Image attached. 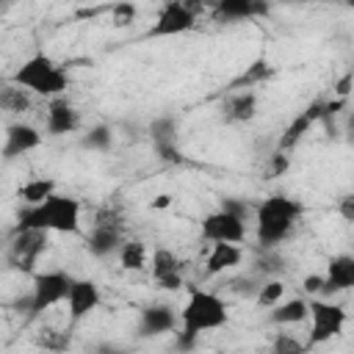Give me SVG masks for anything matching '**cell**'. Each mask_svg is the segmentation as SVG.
<instances>
[{
	"label": "cell",
	"instance_id": "1",
	"mask_svg": "<svg viewBox=\"0 0 354 354\" xmlns=\"http://www.w3.org/2000/svg\"><path fill=\"white\" fill-rule=\"evenodd\" d=\"M83 205L77 196L72 194H61L55 191L53 196H47L39 205H22L19 216H17V227H36V230H47V232H64V235H77L83 230Z\"/></svg>",
	"mask_w": 354,
	"mask_h": 354
},
{
	"label": "cell",
	"instance_id": "2",
	"mask_svg": "<svg viewBox=\"0 0 354 354\" xmlns=\"http://www.w3.org/2000/svg\"><path fill=\"white\" fill-rule=\"evenodd\" d=\"M301 202L288 194H271L254 205V238L263 249H277L299 224Z\"/></svg>",
	"mask_w": 354,
	"mask_h": 354
},
{
	"label": "cell",
	"instance_id": "3",
	"mask_svg": "<svg viewBox=\"0 0 354 354\" xmlns=\"http://www.w3.org/2000/svg\"><path fill=\"white\" fill-rule=\"evenodd\" d=\"M227 321H230V310H227V301L218 293L205 290V288H191L188 290V299L180 310V332L199 337L205 332L227 326Z\"/></svg>",
	"mask_w": 354,
	"mask_h": 354
},
{
	"label": "cell",
	"instance_id": "4",
	"mask_svg": "<svg viewBox=\"0 0 354 354\" xmlns=\"http://www.w3.org/2000/svg\"><path fill=\"white\" fill-rule=\"evenodd\" d=\"M11 80L22 88H28L30 94H39V97H61L66 88H69V75L61 64H55L50 55L44 53H36L30 55L28 61H22L17 66V72L11 75Z\"/></svg>",
	"mask_w": 354,
	"mask_h": 354
},
{
	"label": "cell",
	"instance_id": "5",
	"mask_svg": "<svg viewBox=\"0 0 354 354\" xmlns=\"http://www.w3.org/2000/svg\"><path fill=\"white\" fill-rule=\"evenodd\" d=\"M50 246V232L47 230H36V227H17L14 238L6 246V266L11 271H22L30 274L33 266L39 263V257L47 252Z\"/></svg>",
	"mask_w": 354,
	"mask_h": 354
},
{
	"label": "cell",
	"instance_id": "6",
	"mask_svg": "<svg viewBox=\"0 0 354 354\" xmlns=\"http://www.w3.org/2000/svg\"><path fill=\"white\" fill-rule=\"evenodd\" d=\"M75 285V277L69 271L61 268H50V271H36L33 274V285H30V315H41L44 310L61 304L69 299V290Z\"/></svg>",
	"mask_w": 354,
	"mask_h": 354
},
{
	"label": "cell",
	"instance_id": "7",
	"mask_svg": "<svg viewBox=\"0 0 354 354\" xmlns=\"http://www.w3.org/2000/svg\"><path fill=\"white\" fill-rule=\"evenodd\" d=\"M346 310L324 296H313L310 299V335H307V346H321L329 343L332 337H337L346 326Z\"/></svg>",
	"mask_w": 354,
	"mask_h": 354
},
{
	"label": "cell",
	"instance_id": "8",
	"mask_svg": "<svg viewBox=\"0 0 354 354\" xmlns=\"http://www.w3.org/2000/svg\"><path fill=\"white\" fill-rule=\"evenodd\" d=\"M199 235L202 241H210V243H218V241H227V243H243L246 238V221L224 207L207 213L202 221H199Z\"/></svg>",
	"mask_w": 354,
	"mask_h": 354
},
{
	"label": "cell",
	"instance_id": "9",
	"mask_svg": "<svg viewBox=\"0 0 354 354\" xmlns=\"http://www.w3.org/2000/svg\"><path fill=\"white\" fill-rule=\"evenodd\" d=\"M196 22V8L185 0H166L155 17V25L149 28V36H180L188 33Z\"/></svg>",
	"mask_w": 354,
	"mask_h": 354
},
{
	"label": "cell",
	"instance_id": "10",
	"mask_svg": "<svg viewBox=\"0 0 354 354\" xmlns=\"http://www.w3.org/2000/svg\"><path fill=\"white\" fill-rule=\"evenodd\" d=\"M122 246V227L113 213H105L94 221L91 232L86 235V249L94 257H111Z\"/></svg>",
	"mask_w": 354,
	"mask_h": 354
},
{
	"label": "cell",
	"instance_id": "11",
	"mask_svg": "<svg viewBox=\"0 0 354 354\" xmlns=\"http://www.w3.org/2000/svg\"><path fill=\"white\" fill-rule=\"evenodd\" d=\"M100 285L94 279H75L72 290H69V299H66V315H69V324H80L83 318H88L97 307H100Z\"/></svg>",
	"mask_w": 354,
	"mask_h": 354
},
{
	"label": "cell",
	"instance_id": "12",
	"mask_svg": "<svg viewBox=\"0 0 354 354\" xmlns=\"http://www.w3.org/2000/svg\"><path fill=\"white\" fill-rule=\"evenodd\" d=\"M324 111H326V102H324V100H315V102L307 105L301 113H296V116L288 122V127L282 130V136H279V141H277V149L290 152V149L310 133V127H313L315 122H324Z\"/></svg>",
	"mask_w": 354,
	"mask_h": 354
},
{
	"label": "cell",
	"instance_id": "13",
	"mask_svg": "<svg viewBox=\"0 0 354 354\" xmlns=\"http://www.w3.org/2000/svg\"><path fill=\"white\" fill-rule=\"evenodd\" d=\"M80 127V113L77 108L61 94V97H53L50 105H47V113H44V130L47 136H66V133H75Z\"/></svg>",
	"mask_w": 354,
	"mask_h": 354
},
{
	"label": "cell",
	"instance_id": "14",
	"mask_svg": "<svg viewBox=\"0 0 354 354\" xmlns=\"http://www.w3.org/2000/svg\"><path fill=\"white\" fill-rule=\"evenodd\" d=\"M180 324V313L171 304H147L138 315V335L141 337H158L171 332Z\"/></svg>",
	"mask_w": 354,
	"mask_h": 354
},
{
	"label": "cell",
	"instance_id": "15",
	"mask_svg": "<svg viewBox=\"0 0 354 354\" xmlns=\"http://www.w3.org/2000/svg\"><path fill=\"white\" fill-rule=\"evenodd\" d=\"M41 147V133L28 124V122H14L6 127V141H3V158L14 160L19 155H28Z\"/></svg>",
	"mask_w": 354,
	"mask_h": 354
},
{
	"label": "cell",
	"instance_id": "16",
	"mask_svg": "<svg viewBox=\"0 0 354 354\" xmlns=\"http://www.w3.org/2000/svg\"><path fill=\"white\" fill-rule=\"evenodd\" d=\"M149 268H152V279L160 290H180L183 288L180 260L171 249H155V254L149 260Z\"/></svg>",
	"mask_w": 354,
	"mask_h": 354
},
{
	"label": "cell",
	"instance_id": "17",
	"mask_svg": "<svg viewBox=\"0 0 354 354\" xmlns=\"http://www.w3.org/2000/svg\"><path fill=\"white\" fill-rule=\"evenodd\" d=\"M326 285H324V299L332 293H343L354 288V254H332L326 260Z\"/></svg>",
	"mask_w": 354,
	"mask_h": 354
},
{
	"label": "cell",
	"instance_id": "18",
	"mask_svg": "<svg viewBox=\"0 0 354 354\" xmlns=\"http://www.w3.org/2000/svg\"><path fill=\"white\" fill-rule=\"evenodd\" d=\"M268 14L266 0H216L213 3V17L218 22H243V19H257Z\"/></svg>",
	"mask_w": 354,
	"mask_h": 354
},
{
	"label": "cell",
	"instance_id": "19",
	"mask_svg": "<svg viewBox=\"0 0 354 354\" xmlns=\"http://www.w3.org/2000/svg\"><path fill=\"white\" fill-rule=\"evenodd\" d=\"M310 318V299L304 296H296V299H288V301H279L277 307L268 310V321L274 326H296L301 321Z\"/></svg>",
	"mask_w": 354,
	"mask_h": 354
},
{
	"label": "cell",
	"instance_id": "20",
	"mask_svg": "<svg viewBox=\"0 0 354 354\" xmlns=\"http://www.w3.org/2000/svg\"><path fill=\"white\" fill-rule=\"evenodd\" d=\"M243 260V249L238 243H227V241H218L210 246L207 252V260H205V271L213 277V274H221V271H230L235 266H241Z\"/></svg>",
	"mask_w": 354,
	"mask_h": 354
},
{
	"label": "cell",
	"instance_id": "21",
	"mask_svg": "<svg viewBox=\"0 0 354 354\" xmlns=\"http://www.w3.org/2000/svg\"><path fill=\"white\" fill-rule=\"evenodd\" d=\"M257 116V94L252 88L246 91H235L227 102H224V119L227 122H238V124H246Z\"/></svg>",
	"mask_w": 354,
	"mask_h": 354
},
{
	"label": "cell",
	"instance_id": "22",
	"mask_svg": "<svg viewBox=\"0 0 354 354\" xmlns=\"http://www.w3.org/2000/svg\"><path fill=\"white\" fill-rule=\"evenodd\" d=\"M55 191H58V185H55L53 177H33V180H28V183L19 185L17 196L22 199V205H39L47 196H53Z\"/></svg>",
	"mask_w": 354,
	"mask_h": 354
},
{
	"label": "cell",
	"instance_id": "23",
	"mask_svg": "<svg viewBox=\"0 0 354 354\" xmlns=\"http://www.w3.org/2000/svg\"><path fill=\"white\" fill-rule=\"evenodd\" d=\"M119 263L124 271H144L147 263H149V252H147V243L133 238V241H122L119 246Z\"/></svg>",
	"mask_w": 354,
	"mask_h": 354
},
{
	"label": "cell",
	"instance_id": "24",
	"mask_svg": "<svg viewBox=\"0 0 354 354\" xmlns=\"http://www.w3.org/2000/svg\"><path fill=\"white\" fill-rule=\"evenodd\" d=\"M0 105H3V111H8V113H25V111L30 108V91L22 88V86H17V83L11 80V83H6L3 91H0Z\"/></svg>",
	"mask_w": 354,
	"mask_h": 354
},
{
	"label": "cell",
	"instance_id": "25",
	"mask_svg": "<svg viewBox=\"0 0 354 354\" xmlns=\"http://www.w3.org/2000/svg\"><path fill=\"white\" fill-rule=\"evenodd\" d=\"M252 271L263 279H271V277H279L285 271V260L274 252V249H263L260 246V254L252 260Z\"/></svg>",
	"mask_w": 354,
	"mask_h": 354
},
{
	"label": "cell",
	"instance_id": "26",
	"mask_svg": "<svg viewBox=\"0 0 354 354\" xmlns=\"http://www.w3.org/2000/svg\"><path fill=\"white\" fill-rule=\"evenodd\" d=\"M149 136H152V144L160 147V144H177V119L169 116V113H160L152 119L149 124Z\"/></svg>",
	"mask_w": 354,
	"mask_h": 354
},
{
	"label": "cell",
	"instance_id": "27",
	"mask_svg": "<svg viewBox=\"0 0 354 354\" xmlns=\"http://www.w3.org/2000/svg\"><path fill=\"white\" fill-rule=\"evenodd\" d=\"M113 144V130L111 124H94L80 136V147L94 149V152H108Z\"/></svg>",
	"mask_w": 354,
	"mask_h": 354
},
{
	"label": "cell",
	"instance_id": "28",
	"mask_svg": "<svg viewBox=\"0 0 354 354\" xmlns=\"http://www.w3.org/2000/svg\"><path fill=\"white\" fill-rule=\"evenodd\" d=\"M282 299H285V282H282L279 277H271V279H266V282L260 285V290H257V296H254V304L271 310V307H277Z\"/></svg>",
	"mask_w": 354,
	"mask_h": 354
},
{
	"label": "cell",
	"instance_id": "29",
	"mask_svg": "<svg viewBox=\"0 0 354 354\" xmlns=\"http://www.w3.org/2000/svg\"><path fill=\"white\" fill-rule=\"evenodd\" d=\"M136 17H138V8L130 0H119L111 6V25L113 28H127L136 22Z\"/></svg>",
	"mask_w": 354,
	"mask_h": 354
},
{
	"label": "cell",
	"instance_id": "30",
	"mask_svg": "<svg viewBox=\"0 0 354 354\" xmlns=\"http://www.w3.org/2000/svg\"><path fill=\"white\" fill-rule=\"evenodd\" d=\"M271 72H274V69H271V64H268L266 58H257V61H254V64L246 69V75H243L238 83H243V86L249 88V86H257V83H263V80H266Z\"/></svg>",
	"mask_w": 354,
	"mask_h": 354
},
{
	"label": "cell",
	"instance_id": "31",
	"mask_svg": "<svg viewBox=\"0 0 354 354\" xmlns=\"http://www.w3.org/2000/svg\"><path fill=\"white\" fill-rule=\"evenodd\" d=\"M271 348H274L277 354H293V351H301V348H304V343H301V340H296L290 332H277V335H274V340H271Z\"/></svg>",
	"mask_w": 354,
	"mask_h": 354
},
{
	"label": "cell",
	"instance_id": "32",
	"mask_svg": "<svg viewBox=\"0 0 354 354\" xmlns=\"http://www.w3.org/2000/svg\"><path fill=\"white\" fill-rule=\"evenodd\" d=\"M218 207H224V210H230V213L241 216L243 221H249V216H254V205H249L246 199H238V196H227Z\"/></svg>",
	"mask_w": 354,
	"mask_h": 354
},
{
	"label": "cell",
	"instance_id": "33",
	"mask_svg": "<svg viewBox=\"0 0 354 354\" xmlns=\"http://www.w3.org/2000/svg\"><path fill=\"white\" fill-rule=\"evenodd\" d=\"M290 169V155L285 152V149H277L271 158H268V174L271 177H279V174H285Z\"/></svg>",
	"mask_w": 354,
	"mask_h": 354
},
{
	"label": "cell",
	"instance_id": "34",
	"mask_svg": "<svg viewBox=\"0 0 354 354\" xmlns=\"http://www.w3.org/2000/svg\"><path fill=\"white\" fill-rule=\"evenodd\" d=\"M324 285H326V277L324 274H310V277H304L301 279V290H304V296H324Z\"/></svg>",
	"mask_w": 354,
	"mask_h": 354
},
{
	"label": "cell",
	"instance_id": "35",
	"mask_svg": "<svg viewBox=\"0 0 354 354\" xmlns=\"http://www.w3.org/2000/svg\"><path fill=\"white\" fill-rule=\"evenodd\" d=\"M337 216H340L343 221L354 224V191H348V194H343V196L337 199Z\"/></svg>",
	"mask_w": 354,
	"mask_h": 354
},
{
	"label": "cell",
	"instance_id": "36",
	"mask_svg": "<svg viewBox=\"0 0 354 354\" xmlns=\"http://www.w3.org/2000/svg\"><path fill=\"white\" fill-rule=\"evenodd\" d=\"M39 343L47 348H64V346H69V335L66 332H50V335H41Z\"/></svg>",
	"mask_w": 354,
	"mask_h": 354
},
{
	"label": "cell",
	"instance_id": "37",
	"mask_svg": "<svg viewBox=\"0 0 354 354\" xmlns=\"http://www.w3.org/2000/svg\"><path fill=\"white\" fill-rule=\"evenodd\" d=\"M351 83H354V75H346L343 80H337V83H335V97H348Z\"/></svg>",
	"mask_w": 354,
	"mask_h": 354
},
{
	"label": "cell",
	"instance_id": "38",
	"mask_svg": "<svg viewBox=\"0 0 354 354\" xmlns=\"http://www.w3.org/2000/svg\"><path fill=\"white\" fill-rule=\"evenodd\" d=\"M169 205H171V196H169V194H160V196L152 202L155 210H163V207H169Z\"/></svg>",
	"mask_w": 354,
	"mask_h": 354
},
{
	"label": "cell",
	"instance_id": "39",
	"mask_svg": "<svg viewBox=\"0 0 354 354\" xmlns=\"http://www.w3.org/2000/svg\"><path fill=\"white\" fill-rule=\"evenodd\" d=\"M346 138H348V144H354V111L346 119Z\"/></svg>",
	"mask_w": 354,
	"mask_h": 354
},
{
	"label": "cell",
	"instance_id": "40",
	"mask_svg": "<svg viewBox=\"0 0 354 354\" xmlns=\"http://www.w3.org/2000/svg\"><path fill=\"white\" fill-rule=\"evenodd\" d=\"M185 3H188V6H194V8H199V6H205L207 0H185Z\"/></svg>",
	"mask_w": 354,
	"mask_h": 354
},
{
	"label": "cell",
	"instance_id": "41",
	"mask_svg": "<svg viewBox=\"0 0 354 354\" xmlns=\"http://www.w3.org/2000/svg\"><path fill=\"white\" fill-rule=\"evenodd\" d=\"M346 6H348V8H354V0H346Z\"/></svg>",
	"mask_w": 354,
	"mask_h": 354
}]
</instances>
